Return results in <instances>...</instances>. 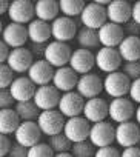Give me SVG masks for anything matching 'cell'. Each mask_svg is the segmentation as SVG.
<instances>
[{"label":"cell","instance_id":"obj_25","mask_svg":"<svg viewBox=\"0 0 140 157\" xmlns=\"http://www.w3.org/2000/svg\"><path fill=\"white\" fill-rule=\"evenodd\" d=\"M28 37L31 43H43L48 45L49 39H52V33H51V23L34 19L28 26Z\"/></svg>","mask_w":140,"mask_h":157},{"label":"cell","instance_id":"obj_7","mask_svg":"<svg viewBox=\"0 0 140 157\" xmlns=\"http://www.w3.org/2000/svg\"><path fill=\"white\" fill-rule=\"evenodd\" d=\"M85 99L77 93V91H71V93H65L60 97L59 102V111L62 113V116L65 119H73V117H80L83 116V108H85Z\"/></svg>","mask_w":140,"mask_h":157},{"label":"cell","instance_id":"obj_40","mask_svg":"<svg viewBox=\"0 0 140 157\" xmlns=\"http://www.w3.org/2000/svg\"><path fill=\"white\" fill-rule=\"evenodd\" d=\"M128 97H129L134 103H137V106L140 105V78H138V80L131 82V88H129Z\"/></svg>","mask_w":140,"mask_h":157},{"label":"cell","instance_id":"obj_35","mask_svg":"<svg viewBox=\"0 0 140 157\" xmlns=\"http://www.w3.org/2000/svg\"><path fill=\"white\" fill-rule=\"evenodd\" d=\"M131 82L138 80L140 78V62H126L123 63L122 69H120Z\"/></svg>","mask_w":140,"mask_h":157},{"label":"cell","instance_id":"obj_6","mask_svg":"<svg viewBox=\"0 0 140 157\" xmlns=\"http://www.w3.org/2000/svg\"><path fill=\"white\" fill-rule=\"evenodd\" d=\"M96 66L105 72V74H112L122 69L123 60L119 54L117 48H100L96 51Z\"/></svg>","mask_w":140,"mask_h":157},{"label":"cell","instance_id":"obj_20","mask_svg":"<svg viewBox=\"0 0 140 157\" xmlns=\"http://www.w3.org/2000/svg\"><path fill=\"white\" fill-rule=\"evenodd\" d=\"M34 62H36V59L31 54V51L26 46H23V48L13 49L8 57V62L5 65H8L16 74H25V72L28 74V71Z\"/></svg>","mask_w":140,"mask_h":157},{"label":"cell","instance_id":"obj_2","mask_svg":"<svg viewBox=\"0 0 140 157\" xmlns=\"http://www.w3.org/2000/svg\"><path fill=\"white\" fill-rule=\"evenodd\" d=\"M129 88H131V80L122 71L106 74V77L103 78V91L111 99L126 97L129 94Z\"/></svg>","mask_w":140,"mask_h":157},{"label":"cell","instance_id":"obj_26","mask_svg":"<svg viewBox=\"0 0 140 157\" xmlns=\"http://www.w3.org/2000/svg\"><path fill=\"white\" fill-rule=\"evenodd\" d=\"M119 54L123 60L126 62H140V37L135 36H126L122 43L119 45Z\"/></svg>","mask_w":140,"mask_h":157},{"label":"cell","instance_id":"obj_43","mask_svg":"<svg viewBox=\"0 0 140 157\" xmlns=\"http://www.w3.org/2000/svg\"><path fill=\"white\" fill-rule=\"evenodd\" d=\"M123 31L126 36H135V37H140V25H137L135 22H129L123 26Z\"/></svg>","mask_w":140,"mask_h":157},{"label":"cell","instance_id":"obj_3","mask_svg":"<svg viewBox=\"0 0 140 157\" xmlns=\"http://www.w3.org/2000/svg\"><path fill=\"white\" fill-rule=\"evenodd\" d=\"M65 123H66V119L62 116V113L59 109L42 111L39 119H37V125H39L42 134L48 136V137H52L55 134L63 132Z\"/></svg>","mask_w":140,"mask_h":157},{"label":"cell","instance_id":"obj_9","mask_svg":"<svg viewBox=\"0 0 140 157\" xmlns=\"http://www.w3.org/2000/svg\"><path fill=\"white\" fill-rule=\"evenodd\" d=\"M6 16L11 23H19V25L28 26L36 17L34 3L29 2V0H14L9 5V11Z\"/></svg>","mask_w":140,"mask_h":157},{"label":"cell","instance_id":"obj_17","mask_svg":"<svg viewBox=\"0 0 140 157\" xmlns=\"http://www.w3.org/2000/svg\"><path fill=\"white\" fill-rule=\"evenodd\" d=\"M108 116H109V102H106L105 99L96 97V99H89L85 102L83 117L91 125L105 122Z\"/></svg>","mask_w":140,"mask_h":157},{"label":"cell","instance_id":"obj_33","mask_svg":"<svg viewBox=\"0 0 140 157\" xmlns=\"http://www.w3.org/2000/svg\"><path fill=\"white\" fill-rule=\"evenodd\" d=\"M97 148L89 142H79V143H73L71 148V155L73 157H94L96 155Z\"/></svg>","mask_w":140,"mask_h":157},{"label":"cell","instance_id":"obj_39","mask_svg":"<svg viewBox=\"0 0 140 157\" xmlns=\"http://www.w3.org/2000/svg\"><path fill=\"white\" fill-rule=\"evenodd\" d=\"M94 157H122V151H119L114 146H105V148H97Z\"/></svg>","mask_w":140,"mask_h":157},{"label":"cell","instance_id":"obj_4","mask_svg":"<svg viewBox=\"0 0 140 157\" xmlns=\"http://www.w3.org/2000/svg\"><path fill=\"white\" fill-rule=\"evenodd\" d=\"M109 120L120 125L131 122L135 117V106L134 102L129 97H122V99H111L109 102Z\"/></svg>","mask_w":140,"mask_h":157},{"label":"cell","instance_id":"obj_21","mask_svg":"<svg viewBox=\"0 0 140 157\" xmlns=\"http://www.w3.org/2000/svg\"><path fill=\"white\" fill-rule=\"evenodd\" d=\"M96 66V54L89 49H74L71 60H69V68L74 69L79 75H85L89 74L91 69Z\"/></svg>","mask_w":140,"mask_h":157},{"label":"cell","instance_id":"obj_38","mask_svg":"<svg viewBox=\"0 0 140 157\" xmlns=\"http://www.w3.org/2000/svg\"><path fill=\"white\" fill-rule=\"evenodd\" d=\"M13 142L9 139V136L0 134V157H8L9 151L13 149Z\"/></svg>","mask_w":140,"mask_h":157},{"label":"cell","instance_id":"obj_32","mask_svg":"<svg viewBox=\"0 0 140 157\" xmlns=\"http://www.w3.org/2000/svg\"><path fill=\"white\" fill-rule=\"evenodd\" d=\"M48 145L51 146V149L55 154L71 152V148H73V142L65 136V132H60V134H55V136L49 137L48 139Z\"/></svg>","mask_w":140,"mask_h":157},{"label":"cell","instance_id":"obj_37","mask_svg":"<svg viewBox=\"0 0 140 157\" xmlns=\"http://www.w3.org/2000/svg\"><path fill=\"white\" fill-rule=\"evenodd\" d=\"M13 106H16V100L9 90H0V109H8Z\"/></svg>","mask_w":140,"mask_h":157},{"label":"cell","instance_id":"obj_41","mask_svg":"<svg viewBox=\"0 0 140 157\" xmlns=\"http://www.w3.org/2000/svg\"><path fill=\"white\" fill-rule=\"evenodd\" d=\"M28 49L31 51V54L34 56V59L39 60V59H43V57H45L46 45H43V43H29Z\"/></svg>","mask_w":140,"mask_h":157},{"label":"cell","instance_id":"obj_30","mask_svg":"<svg viewBox=\"0 0 140 157\" xmlns=\"http://www.w3.org/2000/svg\"><path fill=\"white\" fill-rule=\"evenodd\" d=\"M14 109H16V113H17V116L20 117L22 122H37V119H39V116H40V113H42L32 100L16 103Z\"/></svg>","mask_w":140,"mask_h":157},{"label":"cell","instance_id":"obj_1","mask_svg":"<svg viewBox=\"0 0 140 157\" xmlns=\"http://www.w3.org/2000/svg\"><path fill=\"white\" fill-rule=\"evenodd\" d=\"M73 51L74 49H71V46L68 43L52 40L46 45V51H45L43 59L54 69H59V68H63V66H69V60H71Z\"/></svg>","mask_w":140,"mask_h":157},{"label":"cell","instance_id":"obj_42","mask_svg":"<svg viewBox=\"0 0 140 157\" xmlns=\"http://www.w3.org/2000/svg\"><path fill=\"white\" fill-rule=\"evenodd\" d=\"M28 151H29V148H25V146H22V145L14 142L13 149L9 151L8 157H28Z\"/></svg>","mask_w":140,"mask_h":157},{"label":"cell","instance_id":"obj_48","mask_svg":"<svg viewBox=\"0 0 140 157\" xmlns=\"http://www.w3.org/2000/svg\"><path fill=\"white\" fill-rule=\"evenodd\" d=\"M134 119H135V123L140 126V105L135 108V117H134Z\"/></svg>","mask_w":140,"mask_h":157},{"label":"cell","instance_id":"obj_45","mask_svg":"<svg viewBox=\"0 0 140 157\" xmlns=\"http://www.w3.org/2000/svg\"><path fill=\"white\" fill-rule=\"evenodd\" d=\"M122 157H140V148H138V146L125 148V149L122 151Z\"/></svg>","mask_w":140,"mask_h":157},{"label":"cell","instance_id":"obj_49","mask_svg":"<svg viewBox=\"0 0 140 157\" xmlns=\"http://www.w3.org/2000/svg\"><path fill=\"white\" fill-rule=\"evenodd\" d=\"M54 157H73L71 152H63V154H55Z\"/></svg>","mask_w":140,"mask_h":157},{"label":"cell","instance_id":"obj_34","mask_svg":"<svg viewBox=\"0 0 140 157\" xmlns=\"http://www.w3.org/2000/svg\"><path fill=\"white\" fill-rule=\"evenodd\" d=\"M16 78V72L8 65H0V90H8Z\"/></svg>","mask_w":140,"mask_h":157},{"label":"cell","instance_id":"obj_36","mask_svg":"<svg viewBox=\"0 0 140 157\" xmlns=\"http://www.w3.org/2000/svg\"><path fill=\"white\" fill-rule=\"evenodd\" d=\"M55 152L51 149V146L48 143H39L32 148H29L28 151V157H54Z\"/></svg>","mask_w":140,"mask_h":157},{"label":"cell","instance_id":"obj_16","mask_svg":"<svg viewBox=\"0 0 140 157\" xmlns=\"http://www.w3.org/2000/svg\"><path fill=\"white\" fill-rule=\"evenodd\" d=\"M54 74H55V69L45 59H39L32 63V66L29 68L26 75L29 77V80L36 86H45V85L52 83Z\"/></svg>","mask_w":140,"mask_h":157},{"label":"cell","instance_id":"obj_23","mask_svg":"<svg viewBox=\"0 0 140 157\" xmlns=\"http://www.w3.org/2000/svg\"><path fill=\"white\" fill-rule=\"evenodd\" d=\"M8 90H9L11 96L14 97L16 103H20V102H29V100H32L37 86L29 80L28 75H20V77H17L16 80L13 82V85Z\"/></svg>","mask_w":140,"mask_h":157},{"label":"cell","instance_id":"obj_15","mask_svg":"<svg viewBox=\"0 0 140 157\" xmlns=\"http://www.w3.org/2000/svg\"><path fill=\"white\" fill-rule=\"evenodd\" d=\"M28 40H29V37H28V28L25 25L11 23L9 22L2 29V42L6 43L11 49L23 48Z\"/></svg>","mask_w":140,"mask_h":157},{"label":"cell","instance_id":"obj_47","mask_svg":"<svg viewBox=\"0 0 140 157\" xmlns=\"http://www.w3.org/2000/svg\"><path fill=\"white\" fill-rule=\"evenodd\" d=\"M9 2H6V0H2L0 2V16H5V14H8V11H9Z\"/></svg>","mask_w":140,"mask_h":157},{"label":"cell","instance_id":"obj_31","mask_svg":"<svg viewBox=\"0 0 140 157\" xmlns=\"http://www.w3.org/2000/svg\"><path fill=\"white\" fill-rule=\"evenodd\" d=\"M60 6V14L69 19H79L86 6L85 2L82 0H60L59 2Z\"/></svg>","mask_w":140,"mask_h":157},{"label":"cell","instance_id":"obj_8","mask_svg":"<svg viewBox=\"0 0 140 157\" xmlns=\"http://www.w3.org/2000/svg\"><path fill=\"white\" fill-rule=\"evenodd\" d=\"M51 33H52V40L68 43L69 40H73L77 37L79 28L74 19H69L65 16H59L52 23H51Z\"/></svg>","mask_w":140,"mask_h":157},{"label":"cell","instance_id":"obj_29","mask_svg":"<svg viewBox=\"0 0 140 157\" xmlns=\"http://www.w3.org/2000/svg\"><path fill=\"white\" fill-rule=\"evenodd\" d=\"M76 40H77L79 46L83 48V49H89V51L97 49L99 51L102 48L100 40H99V31H96V29H89V28H85V26L79 28Z\"/></svg>","mask_w":140,"mask_h":157},{"label":"cell","instance_id":"obj_12","mask_svg":"<svg viewBox=\"0 0 140 157\" xmlns=\"http://www.w3.org/2000/svg\"><path fill=\"white\" fill-rule=\"evenodd\" d=\"M89 142H91L96 148L112 146V143L115 142V128H114L112 123L108 122V120L91 125Z\"/></svg>","mask_w":140,"mask_h":157},{"label":"cell","instance_id":"obj_44","mask_svg":"<svg viewBox=\"0 0 140 157\" xmlns=\"http://www.w3.org/2000/svg\"><path fill=\"white\" fill-rule=\"evenodd\" d=\"M11 51H13V49H11L6 43L0 42V65H5V63L8 62V57H9Z\"/></svg>","mask_w":140,"mask_h":157},{"label":"cell","instance_id":"obj_28","mask_svg":"<svg viewBox=\"0 0 140 157\" xmlns=\"http://www.w3.org/2000/svg\"><path fill=\"white\" fill-rule=\"evenodd\" d=\"M22 120L17 116L14 108H8V109H0V134L5 136H14L16 131L19 129Z\"/></svg>","mask_w":140,"mask_h":157},{"label":"cell","instance_id":"obj_19","mask_svg":"<svg viewBox=\"0 0 140 157\" xmlns=\"http://www.w3.org/2000/svg\"><path fill=\"white\" fill-rule=\"evenodd\" d=\"M76 91H77L85 100L96 99V97H99L100 93L103 91V80H102L97 74H93V72L85 74V75H80Z\"/></svg>","mask_w":140,"mask_h":157},{"label":"cell","instance_id":"obj_24","mask_svg":"<svg viewBox=\"0 0 140 157\" xmlns=\"http://www.w3.org/2000/svg\"><path fill=\"white\" fill-rule=\"evenodd\" d=\"M125 37L126 36H125L123 26H119L111 22L105 23L99 29V40L103 48H119V45L122 43Z\"/></svg>","mask_w":140,"mask_h":157},{"label":"cell","instance_id":"obj_14","mask_svg":"<svg viewBox=\"0 0 140 157\" xmlns=\"http://www.w3.org/2000/svg\"><path fill=\"white\" fill-rule=\"evenodd\" d=\"M42 136L43 134H42L37 122H22L19 129L14 134V142L25 148H32L40 143Z\"/></svg>","mask_w":140,"mask_h":157},{"label":"cell","instance_id":"obj_46","mask_svg":"<svg viewBox=\"0 0 140 157\" xmlns=\"http://www.w3.org/2000/svg\"><path fill=\"white\" fill-rule=\"evenodd\" d=\"M132 22L140 25V2L132 3Z\"/></svg>","mask_w":140,"mask_h":157},{"label":"cell","instance_id":"obj_11","mask_svg":"<svg viewBox=\"0 0 140 157\" xmlns=\"http://www.w3.org/2000/svg\"><path fill=\"white\" fill-rule=\"evenodd\" d=\"M63 132H65V136L71 140L73 143L86 142V140H89L91 123H89L83 116H80V117H73V119H66Z\"/></svg>","mask_w":140,"mask_h":157},{"label":"cell","instance_id":"obj_10","mask_svg":"<svg viewBox=\"0 0 140 157\" xmlns=\"http://www.w3.org/2000/svg\"><path fill=\"white\" fill-rule=\"evenodd\" d=\"M60 97H62V93L51 83L45 86H37L32 102L37 105L40 111H51V109L59 108Z\"/></svg>","mask_w":140,"mask_h":157},{"label":"cell","instance_id":"obj_27","mask_svg":"<svg viewBox=\"0 0 140 157\" xmlns=\"http://www.w3.org/2000/svg\"><path fill=\"white\" fill-rule=\"evenodd\" d=\"M34 13L36 19L52 23L60 16V6L55 0H37L34 3Z\"/></svg>","mask_w":140,"mask_h":157},{"label":"cell","instance_id":"obj_18","mask_svg":"<svg viewBox=\"0 0 140 157\" xmlns=\"http://www.w3.org/2000/svg\"><path fill=\"white\" fill-rule=\"evenodd\" d=\"M108 22L115 23L119 26H125L132 20V5L125 0H112L106 6Z\"/></svg>","mask_w":140,"mask_h":157},{"label":"cell","instance_id":"obj_50","mask_svg":"<svg viewBox=\"0 0 140 157\" xmlns=\"http://www.w3.org/2000/svg\"><path fill=\"white\" fill-rule=\"evenodd\" d=\"M138 148H140V142H138Z\"/></svg>","mask_w":140,"mask_h":157},{"label":"cell","instance_id":"obj_5","mask_svg":"<svg viewBox=\"0 0 140 157\" xmlns=\"http://www.w3.org/2000/svg\"><path fill=\"white\" fill-rule=\"evenodd\" d=\"M79 22L82 26L85 28H89V29H96L99 31L105 23H108V16H106V8L96 3V2H91V3H86L82 16L79 17Z\"/></svg>","mask_w":140,"mask_h":157},{"label":"cell","instance_id":"obj_22","mask_svg":"<svg viewBox=\"0 0 140 157\" xmlns=\"http://www.w3.org/2000/svg\"><path fill=\"white\" fill-rule=\"evenodd\" d=\"M79 74L71 69L69 66H63V68H59L55 69V74H54V78H52V85L62 93H71V91H76L77 88V83H79Z\"/></svg>","mask_w":140,"mask_h":157},{"label":"cell","instance_id":"obj_13","mask_svg":"<svg viewBox=\"0 0 140 157\" xmlns=\"http://www.w3.org/2000/svg\"><path fill=\"white\" fill-rule=\"evenodd\" d=\"M138 142H140V126L134 120L115 126V143L120 148L125 149L131 146H138Z\"/></svg>","mask_w":140,"mask_h":157}]
</instances>
